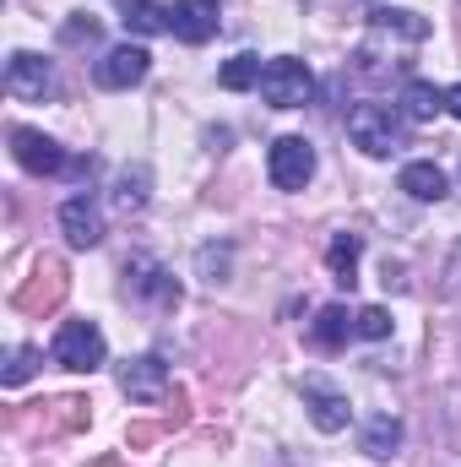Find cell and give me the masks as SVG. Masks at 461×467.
I'll return each mask as SVG.
<instances>
[{
	"mask_svg": "<svg viewBox=\"0 0 461 467\" xmlns=\"http://www.w3.org/2000/svg\"><path fill=\"white\" fill-rule=\"evenodd\" d=\"M347 136H353V147H364L369 158H391V152L402 147V136H407V115L391 109V104H358V109L347 115Z\"/></svg>",
	"mask_w": 461,
	"mask_h": 467,
	"instance_id": "cell-1",
	"label": "cell"
},
{
	"mask_svg": "<svg viewBox=\"0 0 461 467\" xmlns=\"http://www.w3.org/2000/svg\"><path fill=\"white\" fill-rule=\"evenodd\" d=\"M261 99L271 104V109H299V104H310V93H315V77H310V66L304 60H293V55H282V60H266V71H261Z\"/></svg>",
	"mask_w": 461,
	"mask_h": 467,
	"instance_id": "cell-2",
	"label": "cell"
},
{
	"mask_svg": "<svg viewBox=\"0 0 461 467\" xmlns=\"http://www.w3.org/2000/svg\"><path fill=\"white\" fill-rule=\"evenodd\" d=\"M55 364L60 369H77V375H93L98 364H104V353H109V343H104V332H98V321H66L60 332H55Z\"/></svg>",
	"mask_w": 461,
	"mask_h": 467,
	"instance_id": "cell-3",
	"label": "cell"
},
{
	"mask_svg": "<svg viewBox=\"0 0 461 467\" xmlns=\"http://www.w3.org/2000/svg\"><path fill=\"white\" fill-rule=\"evenodd\" d=\"M266 174L277 191H304L315 180V147L304 136H277L271 152H266Z\"/></svg>",
	"mask_w": 461,
	"mask_h": 467,
	"instance_id": "cell-4",
	"label": "cell"
},
{
	"mask_svg": "<svg viewBox=\"0 0 461 467\" xmlns=\"http://www.w3.org/2000/svg\"><path fill=\"white\" fill-rule=\"evenodd\" d=\"M147 71H152V55L141 49V44H115V49H104V60H98V88H109V93H125V88H136V82H147Z\"/></svg>",
	"mask_w": 461,
	"mask_h": 467,
	"instance_id": "cell-5",
	"label": "cell"
},
{
	"mask_svg": "<svg viewBox=\"0 0 461 467\" xmlns=\"http://www.w3.org/2000/svg\"><path fill=\"white\" fill-rule=\"evenodd\" d=\"M5 93L22 99V104H27V99H49V93H55V71H49V60L16 49V55L5 60Z\"/></svg>",
	"mask_w": 461,
	"mask_h": 467,
	"instance_id": "cell-6",
	"label": "cell"
},
{
	"mask_svg": "<svg viewBox=\"0 0 461 467\" xmlns=\"http://www.w3.org/2000/svg\"><path fill=\"white\" fill-rule=\"evenodd\" d=\"M119 391H125L130 402H163V397H169V369H163V358H152V353L125 358V364H119Z\"/></svg>",
	"mask_w": 461,
	"mask_h": 467,
	"instance_id": "cell-7",
	"label": "cell"
},
{
	"mask_svg": "<svg viewBox=\"0 0 461 467\" xmlns=\"http://www.w3.org/2000/svg\"><path fill=\"white\" fill-rule=\"evenodd\" d=\"M125 294L158 299V305H179V283H174L152 255H130V261H125Z\"/></svg>",
	"mask_w": 461,
	"mask_h": 467,
	"instance_id": "cell-8",
	"label": "cell"
},
{
	"mask_svg": "<svg viewBox=\"0 0 461 467\" xmlns=\"http://www.w3.org/2000/svg\"><path fill=\"white\" fill-rule=\"evenodd\" d=\"M11 152H16V163H22L27 174H60V169H66L60 141H49L44 130H27V125L11 130Z\"/></svg>",
	"mask_w": 461,
	"mask_h": 467,
	"instance_id": "cell-9",
	"label": "cell"
},
{
	"mask_svg": "<svg viewBox=\"0 0 461 467\" xmlns=\"http://www.w3.org/2000/svg\"><path fill=\"white\" fill-rule=\"evenodd\" d=\"M169 33L179 44H207L218 33V0H174L169 5Z\"/></svg>",
	"mask_w": 461,
	"mask_h": 467,
	"instance_id": "cell-10",
	"label": "cell"
},
{
	"mask_svg": "<svg viewBox=\"0 0 461 467\" xmlns=\"http://www.w3.org/2000/svg\"><path fill=\"white\" fill-rule=\"evenodd\" d=\"M304 408H310V424L321 430V435H337L347 424V397L337 386H326L321 375H310L304 380Z\"/></svg>",
	"mask_w": 461,
	"mask_h": 467,
	"instance_id": "cell-11",
	"label": "cell"
},
{
	"mask_svg": "<svg viewBox=\"0 0 461 467\" xmlns=\"http://www.w3.org/2000/svg\"><path fill=\"white\" fill-rule=\"evenodd\" d=\"M60 234H66L71 250H93V244H104V218H98V207H93L87 196H71V202L60 207Z\"/></svg>",
	"mask_w": 461,
	"mask_h": 467,
	"instance_id": "cell-12",
	"label": "cell"
},
{
	"mask_svg": "<svg viewBox=\"0 0 461 467\" xmlns=\"http://www.w3.org/2000/svg\"><path fill=\"white\" fill-rule=\"evenodd\" d=\"M347 337H358V316H347V305H326L310 327V343L315 348H343Z\"/></svg>",
	"mask_w": 461,
	"mask_h": 467,
	"instance_id": "cell-13",
	"label": "cell"
},
{
	"mask_svg": "<svg viewBox=\"0 0 461 467\" xmlns=\"http://www.w3.org/2000/svg\"><path fill=\"white\" fill-rule=\"evenodd\" d=\"M402 191H407L413 202H446V169L429 163V158H418V163L402 169Z\"/></svg>",
	"mask_w": 461,
	"mask_h": 467,
	"instance_id": "cell-14",
	"label": "cell"
},
{
	"mask_svg": "<svg viewBox=\"0 0 461 467\" xmlns=\"http://www.w3.org/2000/svg\"><path fill=\"white\" fill-rule=\"evenodd\" d=\"M396 446H402V419H396V413H374V419L364 424V451H369L374 462H391Z\"/></svg>",
	"mask_w": 461,
	"mask_h": 467,
	"instance_id": "cell-15",
	"label": "cell"
},
{
	"mask_svg": "<svg viewBox=\"0 0 461 467\" xmlns=\"http://www.w3.org/2000/svg\"><path fill=\"white\" fill-rule=\"evenodd\" d=\"M446 109V93L435 88V82H424V77H413L407 88H402V115L413 119V125H424V119H435Z\"/></svg>",
	"mask_w": 461,
	"mask_h": 467,
	"instance_id": "cell-16",
	"label": "cell"
},
{
	"mask_svg": "<svg viewBox=\"0 0 461 467\" xmlns=\"http://www.w3.org/2000/svg\"><path fill=\"white\" fill-rule=\"evenodd\" d=\"M147 185H152L147 163H130V169H119V174H115V207H119V213H141V207H147V196H152Z\"/></svg>",
	"mask_w": 461,
	"mask_h": 467,
	"instance_id": "cell-17",
	"label": "cell"
},
{
	"mask_svg": "<svg viewBox=\"0 0 461 467\" xmlns=\"http://www.w3.org/2000/svg\"><path fill=\"white\" fill-rule=\"evenodd\" d=\"M358 250H364V239H358V234H337V239H332V250H326V266H332V277H337V283H343V288H353V283H358Z\"/></svg>",
	"mask_w": 461,
	"mask_h": 467,
	"instance_id": "cell-18",
	"label": "cell"
},
{
	"mask_svg": "<svg viewBox=\"0 0 461 467\" xmlns=\"http://www.w3.org/2000/svg\"><path fill=\"white\" fill-rule=\"evenodd\" d=\"M119 22L130 27V33H169V5H158V0H119Z\"/></svg>",
	"mask_w": 461,
	"mask_h": 467,
	"instance_id": "cell-19",
	"label": "cell"
},
{
	"mask_svg": "<svg viewBox=\"0 0 461 467\" xmlns=\"http://www.w3.org/2000/svg\"><path fill=\"white\" fill-rule=\"evenodd\" d=\"M261 71H266V66H261V55H233L229 66L218 71V82H223L229 93H244V88H255V82H261Z\"/></svg>",
	"mask_w": 461,
	"mask_h": 467,
	"instance_id": "cell-20",
	"label": "cell"
},
{
	"mask_svg": "<svg viewBox=\"0 0 461 467\" xmlns=\"http://www.w3.org/2000/svg\"><path fill=\"white\" fill-rule=\"evenodd\" d=\"M374 27H380V33H402V38H413V44L429 38V22H424V16H413V11H391V5L374 11Z\"/></svg>",
	"mask_w": 461,
	"mask_h": 467,
	"instance_id": "cell-21",
	"label": "cell"
},
{
	"mask_svg": "<svg viewBox=\"0 0 461 467\" xmlns=\"http://www.w3.org/2000/svg\"><path fill=\"white\" fill-rule=\"evenodd\" d=\"M358 337H369V343L391 337V310H380V305H364V310H358Z\"/></svg>",
	"mask_w": 461,
	"mask_h": 467,
	"instance_id": "cell-22",
	"label": "cell"
},
{
	"mask_svg": "<svg viewBox=\"0 0 461 467\" xmlns=\"http://www.w3.org/2000/svg\"><path fill=\"white\" fill-rule=\"evenodd\" d=\"M33 375V348H11V364H5V386H22Z\"/></svg>",
	"mask_w": 461,
	"mask_h": 467,
	"instance_id": "cell-23",
	"label": "cell"
},
{
	"mask_svg": "<svg viewBox=\"0 0 461 467\" xmlns=\"http://www.w3.org/2000/svg\"><path fill=\"white\" fill-rule=\"evenodd\" d=\"M446 109H451V115L461 119V82H456V88H451V93H446Z\"/></svg>",
	"mask_w": 461,
	"mask_h": 467,
	"instance_id": "cell-24",
	"label": "cell"
}]
</instances>
